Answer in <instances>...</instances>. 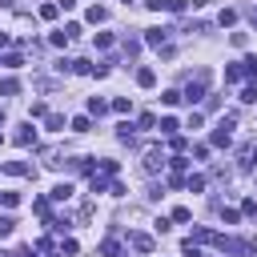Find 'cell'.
I'll return each instance as SVG.
<instances>
[{"mask_svg":"<svg viewBox=\"0 0 257 257\" xmlns=\"http://www.w3.org/2000/svg\"><path fill=\"white\" fill-rule=\"evenodd\" d=\"M189 217H193V213H189L185 205H177V209H173V221H189Z\"/></svg>","mask_w":257,"mask_h":257,"instance_id":"1f68e13d","label":"cell"},{"mask_svg":"<svg viewBox=\"0 0 257 257\" xmlns=\"http://www.w3.org/2000/svg\"><path fill=\"white\" fill-rule=\"evenodd\" d=\"M105 109H109V105H105V101H101V96H92V101H88V113H96V117H101V113H105Z\"/></svg>","mask_w":257,"mask_h":257,"instance_id":"603a6c76","label":"cell"},{"mask_svg":"<svg viewBox=\"0 0 257 257\" xmlns=\"http://www.w3.org/2000/svg\"><path fill=\"white\" fill-rule=\"evenodd\" d=\"M137 85H141V88H153V85H157V73H153V69H137Z\"/></svg>","mask_w":257,"mask_h":257,"instance_id":"52a82bcc","label":"cell"},{"mask_svg":"<svg viewBox=\"0 0 257 257\" xmlns=\"http://www.w3.org/2000/svg\"><path fill=\"white\" fill-rule=\"evenodd\" d=\"M121 4H133V0H121Z\"/></svg>","mask_w":257,"mask_h":257,"instance_id":"d590c367","label":"cell"},{"mask_svg":"<svg viewBox=\"0 0 257 257\" xmlns=\"http://www.w3.org/2000/svg\"><path fill=\"white\" fill-rule=\"evenodd\" d=\"M128 241H133V249H137V253H153V237H145V233H133Z\"/></svg>","mask_w":257,"mask_h":257,"instance_id":"277c9868","label":"cell"},{"mask_svg":"<svg viewBox=\"0 0 257 257\" xmlns=\"http://www.w3.org/2000/svg\"><path fill=\"white\" fill-rule=\"evenodd\" d=\"M189 8V0H169V4H165V12H185Z\"/></svg>","mask_w":257,"mask_h":257,"instance_id":"cb8c5ba5","label":"cell"},{"mask_svg":"<svg viewBox=\"0 0 257 257\" xmlns=\"http://www.w3.org/2000/svg\"><path fill=\"white\" fill-rule=\"evenodd\" d=\"M44 257H60V253H56V249H52V253H44Z\"/></svg>","mask_w":257,"mask_h":257,"instance_id":"836d02e7","label":"cell"},{"mask_svg":"<svg viewBox=\"0 0 257 257\" xmlns=\"http://www.w3.org/2000/svg\"><path fill=\"white\" fill-rule=\"evenodd\" d=\"M169 145H173V153H185V149H189V141H185V137H169Z\"/></svg>","mask_w":257,"mask_h":257,"instance_id":"4316f807","label":"cell"},{"mask_svg":"<svg viewBox=\"0 0 257 257\" xmlns=\"http://www.w3.org/2000/svg\"><path fill=\"white\" fill-rule=\"evenodd\" d=\"M0 205H8V209L20 205V193H0Z\"/></svg>","mask_w":257,"mask_h":257,"instance_id":"7402d4cb","label":"cell"},{"mask_svg":"<svg viewBox=\"0 0 257 257\" xmlns=\"http://www.w3.org/2000/svg\"><path fill=\"white\" fill-rule=\"evenodd\" d=\"M253 165H257V149H253Z\"/></svg>","mask_w":257,"mask_h":257,"instance_id":"e575fe53","label":"cell"},{"mask_svg":"<svg viewBox=\"0 0 257 257\" xmlns=\"http://www.w3.org/2000/svg\"><path fill=\"white\" fill-rule=\"evenodd\" d=\"M12 257H37V249H32V245H20V249H16Z\"/></svg>","mask_w":257,"mask_h":257,"instance_id":"d6a6232c","label":"cell"},{"mask_svg":"<svg viewBox=\"0 0 257 257\" xmlns=\"http://www.w3.org/2000/svg\"><path fill=\"white\" fill-rule=\"evenodd\" d=\"M56 12H60V4H41V20H56Z\"/></svg>","mask_w":257,"mask_h":257,"instance_id":"ac0fdd59","label":"cell"},{"mask_svg":"<svg viewBox=\"0 0 257 257\" xmlns=\"http://www.w3.org/2000/svg\"><path fill=\"white\" fill-rule=\"evenodd\" d=\"M157 169H165V157H161V149H149L145 153V173H157Z\"/></svg>","mask_w":257,"mask_h":257,"instance_id":"3957f363","label":"cell"},{"mask_svg":"<svg viewBox=\"0 0 257 257\" xmlns=\"http://www.w3.org/2000/svg\"><path fill=\"white\" fill-rule=\"evenodd\" d=\"M177 117H161V133H165V137H177Z\"/></svg>","mask_w":257,"mask_h":257,"instance_id":"ba28073f","label":"cell"},{"mask_svg":"<svg viewBox=\"0 0 257 257\" xmlns=\"http://www.w3.org/2000/svg\"><path fill=\"white\" fill-rule=\"evenodd\" d=\"M217 20H221V24H237V12H233V8H225V12L217 16Z\"/></svg>","mask_w":257,"mask_h":257,"instance_id":"f1b7e54d","label":"cell"},{"mask_svg":"<svg viewBox=\"0 0 257 257\" xmlns=\"http://www.w3.org/2000/svg\"><path fill=\"white\" fill-rule=\"evenodd\" d=\"M96 48H113V32H101V37H96Z\"/></svg>","mask_w":257,"mask_h":257,"instance_id":"83f0119b","label":"cell"},{"mask_svg":"<svg viewBox=\"0 0 257 257\" xmlns=\"http://www.w3.org/2000/svg\"><path fill=\"white\" fill-rule=\"evenodd\" d=\"M4 173H8V177H28L32 169L24 165V161H8V165H4Z\"/></svg>","mask_w":257,"mask_h":257,"instance_id":"8992f818","label":"cell"},{"mask_svg":"<svg viewBox=\"0 0 257 257\" xmlns=\"http://www.w3.org/2000/svg\"><path fill=\"white\" fill-rule=\"evenodd\" d=\"M0 92H4V96H16V92H20V81L4 77V81H0Z\"/></svg>","mask_w":257,"mask_h":257,"instance_id":"9c48e42d","label":"cell"},{"mask_svg":"<svg viewBox=\"0 0 257 257\" xmlns=\"http://www.w3.org/2000/svg\"><path fill=\"white\" fill-rule=\"evenodd\" d=\"M141 128H157V117L153 113H141Z\"/></svg>","mask_w":257,"mask_h":257,"instance_id":"4dcf8cb0","label":"cell"},{"mask_svg":"<svg viewBox=\"0 0 257 257\" xmlns=\"http://www.w3.org/2000/svg\"><path fill=\"white\" fill-rule=\"evenodd\" d=\"M16 145H20V149L37 145V128H32V121H28V125H20V133H16Z\"/></svg>","mask_w":257,"mask_h":257,"instance_id":"7a4b0ae2","label":"cell"},{"mask_svg":"<svg viewBox=\"0 0 257 257\" xmlns=\"http://www.w3.org/2000/svg\"><path fill=\"white\" fill-rule=\"evenodd\" d=\"M73 133H88V117H73Z\"/></svg>","mask_w":257,"mask_h":257,"instance_id":"d4e9b609","label":"cell"},{"mask_svg":"<svg viewBox=\"0 0 257 257\" xmlns=\"http://www.w3.org/2000/svg\"><path fill=\"white\" fill-rule=\"evenodd\" d=\"M113 109H117V113H128V109H133V101H125V96H117V101H113Z\"/></svg>","mask_w":257,"mask_h":257,"instance_id":"f546056e","label":"cell"},{"mask_svg":"<svg viewBox=\"0 0 257 257\" xmlns=\"http://www.w3.org/2000/svg\"><path fill=\"white\" fill-rule=\"evenodd\" d=\"M52 197H56V201H69V197H73V185H69V181L56 185V189H52Z\"/></svg>","mask_w":257,"mask_h":257,"instance_id":"8fae6325","label":"cell"},{"mask_svg":"<svg viewBox=\"0 0 257 257\" xmlns=\"http://www.w3.org/2000/svg\"><path fill=\"white\" fill-rule=\"evenodd\" d=\"M0 64H4V69H20L24 56H20V52H8V56H0Z\"/></svg>","mask_w":257,"mask_h":257,"instance_id":"30bf717a","label":"cell"},{"mask_svg":"<svg viewBox=\"0 0 257 257\" xmlns=\"http://www.w3.org/2000/svg\"><path fill=\"white\" fill-rule=\"evenodd\" d=\"M161 101H165V105H177V101H185V96H181L177 88H169V92H161Z\"/></svg>","mask_w":257,"mask_h":257,"instance_id":"44dd1931","label":"cell"},{"mask_svg":"<svg viewBox=\"0 0 257 257\" xmlns=\"http://www.w3.org/2000/svg\"><path fill=\"white\" fill-rule=\"evenodd\" d=\"M44 125L52 128V133H60V128H64V117H60V113H48V117H44Z\"/></svg>","mask_w":257,"mask_h":257,"instance_id":"7c38bea8","label":"cell"},{"mask_svg":"<svg viewBox=\"0 0 257 257\" xmlns=\"http://www.w3.org/2000/svg\"><path fill=\"white\" fill-rule=\"evenodd\" d=\"M185 185H189V193H201V189H205V177H201V173H193Z\"/></svg>","mask_w":257,"mask_h":257,"instance_id":"9a60e30c","label":"cell"},{"mask_svg":"<svg viewBox=\"0 0 257 257\" xmlns=\"http://www.w3.org/2000/svg\"><path fill=\"white\" fill-rule=\"evenodd\" d=\"M85 16H88V24H105V20H109V8H101V4H92V8L85 12Z\"/></svg>","mask_w":257,"mask_h":257,"instance_id":"5b68a950","label":"cell"},{"mask_svg":"<svg viewBox=\"0 0 257 257\" xmlns=\"http://www.w3.org/2000/svg\"><path fill=\"white\" fill-rule=\"evenodd\" d=\"M241 73H245V77H257V56H245V60H241Z\"/></svg>","mask_w":257,"mask_h":257,"instance_id":"2e32d148","label":"cell"},{"mask_svg":"<svg viewBox=\"0 0 257 257\" xmlns=\"http://www.w3.org/2000/svg\"><path fill=\"white\" fill-rule=\"evenodd\" d=\"M88 189H92V193H105V189H109V181H105V177H96V173H92V181H88Z\"/></svg>","mask_w":257,"mask_h":257,"instance_id":"ffe728a7","label":"cell"},{"mask_svg":"<svg viewBox=\"0 0 257 257\" xmlns=\"http://www.w3.org/2000/svg\"><path fill=\"white\" fill-rule=\"evenodd\" d=\"M32 209H37V213L48 221V201H44V197H37V201H32Z\"/></svg>","mask_w":257,"mask_h":257,"instance_id":"484cf974","label":"cell"},{"mask_svg":"<svg viewBox=\"0 0 257 257\" xmlns=\"http://www.w3.org/2000/svg\"><path fill=\"white\" fill-rule=\"evenodd\" d=\"M245 73H241V64H229V69H225V81H229V85H237Z\"/></svg>","mask_w":257,"mask_h":257,"instance_id":"5bb4252c","label":"cell"},{"mask_svg":"<svg viewBox=\"0 0 257 257\" xmlns=\"http://www.w3.org/2000/svg\"><path fill=\"white\" fill-rule=\"evenodd\" d=\"M48 41H52L56 48H64V44H73V37H69V32H64V28H60V32H52V37H48Z\"/></svg>","mask_w":257,"mask_h":257,"instance_id":"4fadbf2b","label":"cell"},{"mask_svg":"<svg viewBox=\"0 0 257 257\" xmlns=\"http://www.w3.org/2000/svg\"><path fill=\"white\" fill-rule=\"evenodd\" d=\"M12 229H16V221L12 217H0V237H12Z\"/></svg>","mask_w":257,"mask_h":257,"instance_id":"e0dca14e","label":"cell"},{"mask_svg":"<svg viewBox=\"0 0 257 257\" xmlns=\"http://www.w3.org/2000/svg\"><path fill=\"white\" fill-rule=\"evenodd\" d=\"M28 117H48V105H44V101H32V109H28Z\"/></svg>","mask_w":257,"mask_h":257,"instance_id":"d6986e66","label":"cell"},{"mask_svg":"<svg viewBox=\"0 0 257 257\" xmlns=\"http://www.w3.org/2000/svg\"><path fill=\"white\" fill-rule=\"evenodd\" d=\"M145 44L165 48V44H169V28H145Z\"/></svg>","mask_w":257,"mask_h":257,"instance_id":"6da1fadb","label":"cell"}]
</instances>
